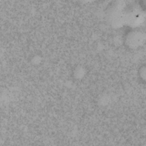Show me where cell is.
<instances>
[{
    "instance_id": "cell-1",
    "label": "cell",
    "mask_w": 146,
    "mask_h": 146,
    "mask_svg": "<svg viewBox=\"0 0 146 146\" xmlns=\"http://www.w3.org/2000/svg\"><path fill=\"white\" fill-rule=\"evenodd\" d=\"M125 5L121 2H115L110 6L107 12L108 22L114 27H119L125 23Z\"/></svg>"
},
{
    "instance_id": "cell-2",
    "label": "cell",
    "mask_w": 146,
    "mask_h": 146,
    "mask_svg": "<svg viewBox=\"0 0 146 146\" xmlns=\"http://www.w3.org/2000/svg\"><path fill=\"white\" fill-rule=\"evenodd\" d=\"M144 40V32L139 29H135L127 34L125 38V43L129 48H137L142 45Z\"/></svg>"
},
{
    "instance_id": "cell-3",
    "label": "cell",
    "mask_w": 146,
    "mask_h": 146,
    "mask_svg": "<svg viewBox=\"0 0 146 146\" xmlns=\"http://www.w3.org/2000/svg\"><path fill=\"white\" fill-rule=\"evenodd\" d=\"M141 79H145V67H141Z\"/></svg>"
}]
</instances>
